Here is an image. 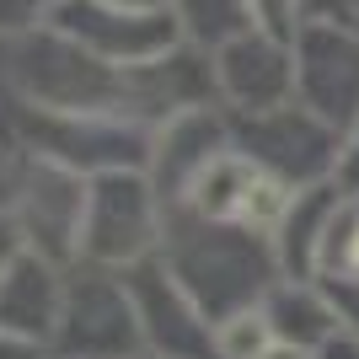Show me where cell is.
I'll use <instances>...</instances> for the list:
<instances>
[{
  "instance_id": "cell-15",
  "label": "cell",
  "mask_w": 359,
  "mask_h": 359,
  "mask_svg": "<svg viewBox=\"0 0 359 359\" xmlns=\"http://www.w3.org/2000/svg\"><path fill=\"white\" fill-rule=\"evenodd\" d=\"M263 316L273 327V344L300 348V354H316L344 338V316L332 306V295L316 279H279V285L263 295Z\"/></svg>"
},
{
  "instance_id": "cell-9",
  "label": "cell",
  "mask_w": 359,
  "mask_h": 359,
  "mask_svg": "<svg viewBox=\"0 0 359 359\" xmlns=\"http://www.w3.org/2000/svg\"><path fill=\"white\" fill-rule=\"evenodd\" d=\"M86 198H91V177H81V172H70L60 161H43V156H27L11 220L32 252H43L48 263L70 269V263H81Z\"/></svg>"
},
{
  "instance_id": "cell-3",
  "label": "cell",
  "mask_w": 359,
  "mask_h": 359,
  "mask_svg": "<svg viewBox=\"0 0 359 359\" xmlns=\"http://www.w3.org/2000/svg\"><path fill=\"white\" fill-rule=\"evenodd\" d=\"M48 348L54 359H145V332H140V311L123 285V269L70 263L65 311Z\"/></svg>"
},
{
  "instance_id": "cell-25",
  "label": "cell",
  "mask_w": 359,
  "mask_h": 359,
  "mask_svg": "<svg viewBox=\"0 0 359 359\" xmlns=\"http://www.w3.org/2000/svg\"><path fill=\"white\" fill-rule=\"evenodd\" d=\"M0 359H54V354H48V344H38V338H27V332L0 327Z\"/></svg>"
},
{
  "instance_id": "cell-22",
  "label": "cell",
  "mask_w": 359,
  "mask_h": 359,
  "mask_svg": "<svg viewBox=\"0 0 359 359\" xmlns=\"http://www.w3.org/2000/svg\"><path fill=\"white\" fill-rule=\"evenodd\" d=\"M332 188L344 198H359V123L354 129H344V140H338V166H332Z\"/></svg>"
},
{
  "instance_id": "cell-17",
  "label": "cell",
  "mask_w": 359,
  "mask_h": 359,
  "mask_svg": "<svg viewBox=\"0 0 359 359\" xmlns=\"http://www.w3.org/2000/svg\"><path fill=\"white\" fill-rule=\"evenodd\" d=\"M172 16L182 27V43L198 48V54H220L241 32H252L247 0H172Z\"/></svg>"
},
{
  "instance_id": "cell-2",
  "label": "cell",
  "mask_w": 359,
  "mask_h": 359,
  "mask_svg": "<svg viewBox=\"0 0 359 359\" xmlns=\"http://www.w3.org/2000/svg\"><path fill=\"white\" fill-rule=\"evenodd\" d=\"M11 54V81L27 107L43 113H113L123 118V97H129V70H113L65 32L43 27L32 38L6 43Z\"/></svg>"
},
{
  "instance_id": "cell-29",
  "label": "cell",
  "mask_w": 359,
  "mask_h": 359,
  "mask_svg": "<svg viewBox=\"0 0 359 359\" xmlns=\"http://www.w3.org/2000/svg\"><path fill=\"white\" fill-rule=\"evenodd\" d=\"M263 359H316V354H300V348H285V344H273Z\"/></svg>"
},
{
  "instance_id": "cell-6",
  "label": "cell",
  "mask_w": 359,
  "mask_h": 359,
  "mask_svg": "<svg viewBox=\"0 0 359 359\" xmlns=\"http://www.w3.org/2000/svg\"><path fill=\"white\" fill-rule=\"evenodd\" d=\"M231 140H236L241 156L269 166L290 188H316V182H332L344 135L332 123H322L311 107L290 102V107H273V113H247V118L231 113Z\"/></svg>"
},
{
  "instance_id": "cell-28",
  "label": "cell",
  "mask_w": 359,
  "mask_h": 359,
  "mask_svg": "<svg viewBox=\"0 0 359 359\" xmlns=\"http://www.w3.org/2000/svg\"><path fill=\"white\" fill-rule=\"evenodd\" d=\"M107 6H129V11H172V0H107Z\"/></svg>"
},
{
  "instance_id": "cell-24",
  "label": "cell",
  "mask_w": 359,
  "mask_h": 359,
  "mask_svg": "<svg viewBox=\"0 0 359 359\" xmlns=\"http://www.w3.org/2000/svg\"><path fill=\"white\" fill-rule=\"evenodd\" d=\"M306 22H338V27H354L359 0H300Z\"/></svg>"
},
{
  "instance_id": "cell-18",
  "label": "cell",
  "mask_w": 359,
  "mask_h": 359,
  "mask_svg": "<svg viewBox=\"0 0 359 359\" xmlns=\"http://www.w3.org/2000/svg\"><path fill=\"white\" fill-rule=\"evenodd\" d=\"M322 285H344L359 279V198H344L338 215L327 225V241H322V269H316Z\"/></svg>"
},
{
  "instance_id": "cell-5",
  "label": "cell",
  "mask_w": 359,
  "mask_h": 359,
  "mask_svg": "<svg viewBox=\"0 0 359 359\" xmlns=\"http://www.w3.org/2000/svg\"><path fill=\"white\" fill-rule=\"evenodd\" d=\"M161 236H166V210L145 172H102V177H91L81 263L135 269V263L161 252Z\"/></svg>"
},
{
  "instance_id": "cell-30",
  "label": "cell",
  "mask_w": 359,
  "mask_h": 359,
  "mask_svg": "<svg viewBox=\"0 0 359 359\" xmlns=\"http://www.w3.org/2000/svg\"><path fill=\"white\" fill-rule=\"evenodd\" d=\"M354 27H359V16H354Z\"/></svg>"
},
{
  "instance_id": "cell-26",
  "label": "cell",
  "mask_w": 359,
  "mask_h": 359,
  "mask_svg": "<svg viewBox=\"0 0 359 359\" xmlns=\"http://www.w3.org/2000/svg\"><path fill=\"white\" fill-rule=\"evenodd\" d=\"M27 241H22V231H16L11 215H0V279H6V269L16 263V252H22Z\"/></svg>"
},
{
  "instance_id": "cell-16",
  "label": "cell",
  "mask_w": 359,
  "mask_h": 359,
  "mask_svg": "<svg viewBox=\"0 0 359 359\" xmlns=\"http://www.w3.org/2000/svg\"><path fill=\"white\" fill-rule=\"evenodd\" d=\"M344 194L332 182H316V188H295V204L273 231V252H279V269L285 279H316L322 269V241H327V225L338 215Z\"/></svg>"
},
{
  "instance_id": "cell-4",
  "label": "cell",
  "mask_w": 359,
  "mask_h": 359,
  "mask_svg": "<svg viewBox=\"0 0 359 359\" xmlns=\"http://www.w3.org/2000/svg\"><path fill=\"white\" fill-rule=\"evenodd\" d=\"M16 135L32 156L60 161L81 177L102 172H145L150 161V129L113 113H43V107H16Z\"/></svg>"
},
{
  "instance_id": "cell-13",
  "label": "cell",
  "mask_w": 359,
  "mask_h": 359,
  "mask_svg": "<svg viewBox=\"0 0 359 359\" xmlns=\"http://www.w3.org/2000/svg\"><path fill=\"white\" fill-rule=\"evenodd\" d=\"M215 60V91L225 113H273L295 102V43L273 32H241L236 43H225Z\"/></svg>"
},
{
  "instance_id": "cell-19",
  "label": "cell",
  "mask_w": 359,
  "mask_h": 359,
  "mask_svg": "<svg viewBox=\"0 0 359 359\" xmlns=\"http://www.w3.org/2000/svg\"><path fill=\"white\" fill-rule=\"evenodd\" d=\"M269 348H273V327H269V316H263V306L215 322V354L220 359H263Z\"/></svg>"
},
{
  "instance_id": "cell-7",
  "label": "cell",
  "mask_w": 359,
  "mask_h": 359,
  "mask_svg": "<svg viewBox=\"0 0 359 359\" xmlns=\"http://www.w3.org/2000/svg\"><path fill=\"white\" fill-rule=\"evenodd\" d=\"M48 27L113 70H145V65L166 60L172 48H182V27L172 11H129L107 0H65Z\"/></svg>"
},
{
  "instance_id": "cell-1",
  "label": "cell",
  "mask_w": 359,
  "mask_h": 359,
  "mask_svg": "<svg viewBox=\"0 0 359 359\" xmlns=\"http://www.w3.org/2000/svg\"><path fill=\"white\" fill-rule=\"evenodd\" d=\"M161 257L182 279V290L204 306L210 322L263 306V295L285 279L273 236H252V231H236V225H210L182 210L166 215Z\"/></svg>"
},
{
  "instance_id": "cell-8",
  "label": "cell",
  "mask_w": 359,
  "mask_h": 359,
  "mask_svg": "<svg viewBox=\"0 0 359 359\" xmlns=\"http://www.w3.org/2000/svg\"><path fill=\"white\" fill-rule=\"evenodd\" d=\"M290 204H295V188L231 145L188 188V198L177 210L194 215V220H210V225H236V231H252V236H273L279 220L290 215Z\"/></svg>"
},
{
  "instance_id": "cell-27",
  "label": "cell",
  "mask_w": 359,
  "mask_h": 359,
  "mask_svg": "<svg viewBox=\"0 0 359 359\" xmlns=\"http://www.w3.org/2000/svg\"><path fill=\"white\" fill-rule=\"evenodd\" d=\"M322 359H359V338H348V332H344L338 344H327V348H322Z\"/></svg>"
},
{
  "instance_id": "cell-14",
  "label": "cell",
  "mask_w": 359,
  "mask_h": 359,
  "mask_svg": "<svg viewBox=\"0 0 359 359\" xmlns=\"http://www.w3.org/2000/svg\"><path fill=\"white\" fill-rule=\"evenodd\" d=\"M65 273L70 269L22 247L16 263L6 269V279H0V327H16L38 344H54V327H60V311H65Z\"/></svg>"
},
{
  "instance_id": "cell-20",
  "label": "cell",
  "mask_w": 359,
  "mask_h": 359,
  "mask_svg": "<svg viewBox=\"0 0 359 359\" xmlns=\"http://www.w3.org/2000/svg\"><path fill=\"white\" fill-rule=\"evenodd\" d=\"M65 0H0V38L16 43V38H32V32H43L54 22Z\"/></svg>"
},
{
  "instance_id": "cell-11",
  "label": "cell",
  "mask_w": 359,
  "mask_h": 359,
  "mask_svg": "<svg viewBox=\"0 0 359 359\" xmlns=\"http://www.w3.org/2000/svg\"><path fill=\"white\" fill-rule=\"evenodd\" d=\"M295 102L338 135L359 123V27L306 22L295 32Z\"/></svg>"
},
{
  "instance_id": "cell-12",
  "label": "cell",
  "mask_w": 359,
  "mask_h": 359,
  "mask_svg": "<svg viewBox=\"0 0 359 359\" xmlns=\"http://www.w3.org/2000/svg\"><path fill=\"white\" fill-rule=\"evenodd\" d=\"M236 145L231 140V113L225 107H194V113H177L166 118L156 135H150V161H145V177L161 198V210L172 215L188 198L204 172L220 161L225 150Z\"/></svg>"
},
{
  "instance_id": "cell-23",
  "label": "cell",
  "mask_w": 359,
  "mask_h": 359,
  "mask_svg": "<svg viewBox=\"0 0 359 359\" xmlns=\"http://www.w3.org/2000/svg\"><path fill=\"white\" fill-rule=\"evenodd\" d=\"M322 285V279H316ZM332 295V306H338V316H344V332L348 338H359V279H344V285H322Z\"/></svg>"
},
{
  "instance_id": "cell-21",
  "label": "cell",
  "mask_w": 359,
  "mask_h": 359,
  "mask_svg": "<svg viewBox=\"0 0 359 359\" xmlns=\"http://www.w3.org/2000/svg\"><path fill=\"white\" fill-rule=\"evenodd\" d=\"M247 11H252L257 32H273V38H285V43H295V32L306 27L300 0H247Z\"/></svg>"
},
{
  "instance_id": "cell-10",
  "label": "cell",
  "mask_w": 359,
  "mask_h": 359,
  "mask_svg": "<svg viewBox=\"0 0 359 359\" xmlns=\"http://www.w3.org/2000/svg\"><path fill=\"white\" fill-rule=\"evenodd\" d=\"M123 285L135 295L140 332H145V354L150 359H220L215 354V322L204 316L182 279L166 269V257H145L135 269H123Z\"/></svg>"
}]
</instances>
